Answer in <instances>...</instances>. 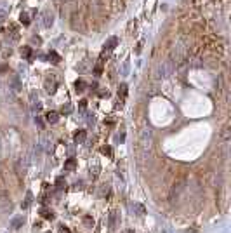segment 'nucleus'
<instances>
[{
  "instance_id": "obj_7",
  "label": "nucleus",
  "mask_w": 231,
  "mask_h": 233,
  "mask_svg": "<svg viewBox=\"0 0 231 233\" xmlns=\"http://www.w3.org/2000/svg\"><path fill=\"white\" fill-rule=\"evenodd\" d=\"M40 214H42L43 219H49V221H52V219H54V212L50 211V209H42V211H40Z\"/></svg>"
},
{
  "instance_id": "obj_10",
  "label": "nucleus",
  "mask_w": 231,
  "mask_h": 233,
  "mask_svg": "<svg viewBox=\"0 0 231 233\" xmlns=\"http://www.w3.org/2000/svg\"><path fill=\"white\" fill-rule=\"evenodd\" d=\"M56 188H57V190H64V188H66V181H64V177H57V179H56Z\"/></svg>"
},
{
  "instance_id": "obj_6",
  "label": "nucleus",
  "mask_w": 231,
  "mask_h": 233,
  "mask_svg": "<svg viewBox=\"0 0 231 233\" xmlns=\"http://www.w3.org/2000/svg\"><path fill=\"white\" fill-rule=\"evenodd\" d=\"M45 122H47V124H56L57 122V113L56 112H49L47 115H45Z\"/></svg>"
},
{
  "instance_id": "obj_1",
  "label": "nucleus",
  "mask_w": 231,
  "mask_h": 233,
  "mask_svg": "<svg viewBox=\"0 0 231 233\" xmlns=\"http://www.w3.org/2000/svg\"><path fill=\"white\" fill-rule=\"evenodd\" d=\"M182 190H184V181H177V183L172 186V190H170V200L175 202V200L179 198V195H181Z\"/></svg>"
},
{
  "instance_id": "obj_3",
  "label": "nucleus",
  "mask_w": 231,
  "mask_h": 233,
  "mask_svg": "<svg viewBox=\"0 0 231 233\" xmlns=\"http://www.w3.org/2000/svg\"><path fill=\"white\" fill-rule=\"evenodd\" d=\"M56 80H54V78H52V80H50V78H47V80H45V89H47V92H49V94H52V92L56 91Z\"/></svg>"
},
{
  "instance_id": "obj_9",
  "label": "nucleus",
  "mask_w": 231,
  "mask_h": 233,
  "mask_svg": "<svg viewBox=\"0 0 231 233\" xmlns=\"http://www.w3.org/2000/svg\"><path fill=\"white\" fill-rule=\"evenodd\" d=\"M134 211H136V214H137V216H143V214H146V209H144V205H141V204H136V205H134Z\"/></svg>"
},
{
  "instance_id": "obj_21",
  "label": "nucleus",
  "mask_w": 231,
  "mask_h": 233,
  "mask_svg": "<svg viewBox=\"0 0 231 233\" xmlns=\"http://www.w3.org/2000/svg\"><path fill=\"white\" fill-rule=\"evenodd\" d=\"M80 108H82V110L87 108V101H80Z\"/></svg>"
},
{
  "instance_id": "obj_14",
  "label": "nucleus",
  "mask_w": 231,
  "mask_h": 233,
  "mask_svg": "<svg viewBox=\"0 0 231 233\" xmlns=\"http://www.w3.org/2000/svg\"><path fill=\"white\" fill-rule=\"evenodd\" d=\"M118 96H122V98H125L127 96V85L124 84L122 87H120V91H118Z\"/></svg>"
},
{
  "instance_id": "obj_2",
  "label": "nucleus",
  "mask_w": 231,
  "mask_h": 233,
  "mask_svg": "<svg viewBox=\"0 0 231 233\" xmlns=\"http://www.w3.org/2000/svg\"><path fill=\"white\" fill-rule=\"evenodd\" d=\"M117 226H118V214L113 211V212H110V230L115 231V230H117Z\"/></svg>"
},
{
  "instance_id": "obj_11",
  "label": "nucleus",
  "mask_w": 231,
  "mask_h": 233,
  "mask_svg": "<svg viewBox=\"0 0 231 233\" xmlns=\"http://www.w3.org/2000/svg\"><path fill=\"white\" fill-rule=\"evenodd\" d=\"M75 87H77L78 92H82L85 89V82H84V80H77V82H75Z\"/></svg>"
},
{
  "instance_id": "obj_22",
  "label": "nucleus",
  "mask_w": 231,
  "mask_h": 233,
  "mask_svg": "<svg viewBox=\"0 0 231 233\" xmlns=\"http://www.w3.org/2000/svg\"><path fill=\"white\" fill-rule=\"evenodd\" d=\"M127 233H134V231H132V230H129V231H127Z\"/></svg>"
},
{
  "instance_id": "obj_18",
  "label": "nucleus",
  "mask_w": 231,
  "mask_h": 233,
  "mask_svg": "<svg viewBox=\"0 0 231 233\" xmlns=\"http://www.w3.org/2000/svg\"><path fill=\"white\" fill-rule=\"evenodd\" d=\"M59 233H71V231L68 230V228H66V226L61 225V226H59Z\"/></svg>"
},
{
  "instance_id": "obj_8",
  "label": "nucleus",
  "mask_w": 231,
  "mask_h": 233,
  "mask_svg": "<svg viewBox=\"0 0 231 233\" xmlns=\"http://www.w3.org/2000/svg\"><path fill=\"white\" fill-rule=\"evenodd\" d=\"M85 138H87V132H85V131H78L77 134H75V141H77V143H84Z\"/></svg>"
},
{
  "instance_id": "obj_13",
  "label": "nucleus",
  "mask_w": 231,
  "mask_h": 233,
  "mask_svg": "<svg viewBox=\"0 0 231 233\" xmlns=\"http://www.w3.org/2000/svg\"><path fill=\"white\" fill-rule=\"evenodd\" d=\"M23 223H24V219H23V218H18V219H14V221H12V228H19V226H21Z\"/></svg>"
},
{
  "instance_id": "obj_17",
  "label": "nucleus",
  "mask_w": 231,
  "mask_h": 233,
  "mask_svg": "<svg viewBox=\"0 0 231 233\" xmlns=\"http://www.w3.org/2000/svg\"><path fill=\"white\" fill-rule=\"evenodd\" d=\"M61 112L63 113H71V105H64L63 108H61Z\"/></svg>"
},
{
  "instance_id": "obj_19",
  "label": "nucleus",
  "mask_w": 231,
  "mask_h": 233,
  "mask_svg": "<svg viewBox=\"0 0 231 233\" xmlns=\"http://www.w3.org/2000/svg\"><path fill=\"white\" fill-rule=\"evenodd\" d=\"M21 21L24 23V24H28L30 19H28V14H21Z\"/></svg>"
},
{
  "instance_id": "obj_5",
  "label": "nucleus",
  "mask_w": 231,
  "mask_h": 233,
  "mask_svg": "<svg viewBox=\"0 0 231 233\" xmlns=\"http://www.w3.org/2000/svg\"><path fill=\"white\" fill-rule=\"evenodd\" d=\"M31 202H33V193L28 191V193H26V197H24V202L21 204V207H23V209H28L30 205H31Z\"/></svg>"
},
{
  "instance_id": "obj_16",
  "label": "nucleus",
  "mask_w": 231,
  "mask_h": 233,
  "mask_svg": "<svg viewBox=\"0 0 231 233\" xmlns=\"http://www.w3.org/2000/svg\"><path fill=\"white\" fill-rule=\"evenodd\" d=\"M101 151H103V153H104V155H108V157H111V148H110V146H103V150H101Z\"/></svg>"
},
{
  "instance_id": "obj_15",
  "label": "nucleus",
  "mask_w": 231,
  "mask_h": 233,
  "mask_svg": "<svg viewBox=\"0 0 231 233\" xmlns=\"http://www.w3.org/2000/svg\"><path fill=\"white\" fill-rule=\"evenodd\" d=\"M49 59H52V63H59V56H57L56 52H50V54H49Z\"/></svg>"
},
{
  "instance_id": "obj_20",
  "label": "nucleus",
  "mask_w": 231,
  "mask_h": 233,
  "mask_svg": "<svg viewBox=\"0 0 231 233\" xmlns=\"http://www.w3.org/2000/svg\"><path fill=\"white\" fill-rule=\"evenodd\" d=\"M23 54H24V56H30V54H31V49H30V47H24V49H23Z\"/></svg>"
},
{
  "instance_id": "obj_12",
  "label": "nucleus",
  "mask_w": 231,
  "mask_h": 233,
  "mask_svg": "<svg viewBox=\"0 0 231 233\" xmlns=\"http://www.w3.org/2000/svg\"><path fill=\"white\" fill-rule=\"evenodd\" d=\"M84 225L89 226V228H92V226H94V219H92L91 216H85V218H84Z\"/></svg>"
},
{
  "instance_id": "obj_4",
  "label": "nucleus",
  "mask_w": 231,
  "mask_h": 233,
  "mask_svg": "<svg viewBox=\"0 0 231 233\" xmlns=\"http://www.w3.org/2000/svg\"><path fill=\"white\" fill-rule=\"evenodd\" d=\"M77 169V160L75 158H68L64 162V170H75Z\"/></svg>"
}]
</instances>
